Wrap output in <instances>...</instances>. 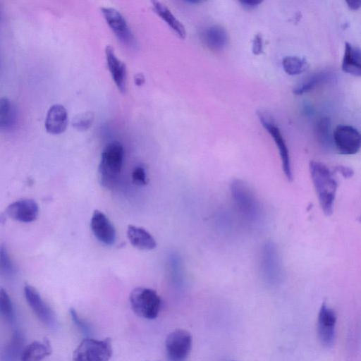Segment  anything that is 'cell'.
Instances as JSON below:
<instances>
[{
	"mask_svg": "<svg viewBox=\"0 0 361 361\" xmlns=\"http://www.w3.org/2000/svg\"><path fill=\"white\" fill-rule=\"evenodd\" d=\"M310 171L320 207L329 216L333 212L337 183L329 169L322 162L311 161Z\"/></svg>",
	"mask_w": 361,
	"mask_h": 361,
	"instance_id": "1",
	"label": "cell"
},
{
	"mask_svg": "<svg viewBox=\"0 0 361 361\" xmlns=\"http://www.w3.org/2000/svg\"><path fill=\"white\" fill-rule=\"evenodd\" d=\"M124 157L123 147L118 141H111L103 149L98 168L102 185L111 189L117 183L121 172Z\"/></svg>",
	"mask_w": 361,
	"mask_h": 361,
	"instance_id": "2",
	"label": "cell"
},
{
	"mask_svg": "<svg viewBox=\"0 0 361 361\" xmlns=\"http://www.w3.org/2000/svg\"><path fill=\"white\" fill-rule=\"evenodd\" d=\"M130 307L139 317L154 319L157 317L161 307V299L153 289L137 287L129 296Z\"/></svg>",
	"mask_w": 361,
	"mask_h": 361,
	"instance_id": "3",
	"label": "cell"
},
{
	"mask_svg": "<svg viewBox=\"0 0 361 361\" xmlns=\"http://www.w3.org/2000/svg\"><path fill=\"white\" fill-rule=\"evenodd\" d=\"M110 338L98 340L84 338L73 353V361H109L112 355Z\"/></svg>",
	"mask_w": 361,
	"mask_h": 361,
	"instance_id": "4",
	"label": "cell"
},
{
	"mask_svg": "<svg viewBox=\"0 0 361 361\" xmlns=\"http://www.w3.org/2000/svg\"><path fill=\"white\" fill-rule=\"evenodd\" d=\"M192 336L186 330L176 329L171 332L165 341L167 361H186L192 348Z\"/></svg>",
	"mask_w": 361,
	"mask_h": 361,
	"instance_id": "5",
	"label": "cell"
},
{
	"mask_svg": "<svg viewBox=\"0 0 361 361\" xmlns=\"http://www.w3.org/2000/svg\"><path fill=\"white\" fill-rule=\"evenodd\" d=\"M100 9L117 39L129 48H136V39L122 14L112 7L104 6Z\"/></svg>",
	"mask_w": 361,
	"mask_h": 361,
	"instance_id": "6",
	"label": "cell"
},
{
	"mask_svg": "<svg viewBox=\"0 0 361 361\" xmlns=\"http://www.w3.org/2000/svg\"><path fill=\"white\" fill-rule=\"evenodd\" d=\"M333 141L341 154H355L361 149V133L351 126H337L333 133Z\"/></svg>",
	"mask_w": 361,
	"mask_h": 361,
	"instance_id": "7",
	"label": "cell"
},
{
	"mask_svg": "<svg viewBox=\"0 0 361 361\" xmlns=\"http://www.w3.org/2000/svg\"><path fill=\"white\" fill-rule=\"evenodd\" d=\"M257 114L262 125L270 134L276 145L280 154L282 169L285 176L288 180H291L293 179V174L289 151L280 129L267 114L262 111L258 112Z\"/></svg>",
	"mask_w": 361,
	"mask_h": 361,
	"instance_id": "8",
	"label": "cell"
},
{
	"mask_svg": "<svg viewBox=\"0 0 361 361\" xmlns=\"http://www.w3.org/2000/svg\"><path fill=\"white\" fill-rule=\"evenodd\" d=\"M336 321L334 310L323 303L317 316V332L320 343L324 347L329 348L334 343Z\"/></svg>",
	"mask_w": 361,
	"mask_h": 361,
	"instance_id": "9",
	"label": "cell"
},
{
	"mask_svg": "<svg viewBox=\"0 0 361 361\" xmlns=\"http://www.w3.org/2000/svg\"><path fill=\"white\" fill-rule=\"evenodd\" d=\"M24 294L28 305L39 319L49 327L56 326L57 321L55 313L39 292L33 286L26 285L24 287Z\"/></svg>",
	"mask_w": 361,
	"mask_h": 361,
	"instance_id": "10",
	"label": "cell"
},
{
	"mask_svg": "<svg viewBox=\"0 0 361 361\" xmlns=\"http://www.w3.org/2000/svg\"><path fill=\"white\" fill-rule=\"evenodd\" d=\"M90 227L94 235L99 241L106 245H111L116 241V230L108 219L101 211L95 210L92 216Z\"/></svg>",
	"mask_w": 361,
	"mask_h": 361,
	"instance_id": "11",
	"label": "cell"
},
{
	"mask_svg": "<svg viewBox=\"0 0 361 361\" xmlns=\"http://www.w3.org/2000/svg\"><path fill=\"white\" fill-rule=\"evenodd\" d=\"M6 215L11 219L23 223L36 220L39 214L37 203L32 199H21L8 206Z\"/></svg>",
	"mask_w": 361,
	"mask_h": 361,
	"instance_id": "12",
	"label": "cell"
},
{
	"mask_svg": "<svg viewBox=\"0 0 361 361\" xmlns=\"http://www.w3.org/2000/svg\"><path fill=\"white\" fill-rule=\"evenodd\" d=\"M232 195L240 210L247 214H253L257 209V202L249 186L241 180L233 181Z\"/></svg>",
	"mask_w": 361,
	"mask_h": 361,
	"instance_id": "13",
	"label": "cell"
},
{
	"mask_svg": "<svg viewBox=\"0 0 361 361\" xmlns=\"http://www.w3.org/2000/svg\"><path fill=\"white\" fill-rule=\"evenodd\" d=\"M105 56L113 80L119 91L125 92L127 77L125 63L116 56L114 48L110 45H107L105 48Z\"/></svg>",
	"mask_w": 361,
	"mask_h": 361,
	"instance_id": "14",
	"label": "cell"
},
{
	"mask_svg": "<svg viewBox=\"0 0 361 361\" xmlns=\"http://www.w3.org/2000/svg\"><path fill=\"white\" fill-rule=\"evenodd\" d=\"M68 124V114L66 108L59 104H55L49 109L45 121L46 130L54 135L65 131Z\"/></svg>",
	"mask_w": 361,
	"mask_h": 361,
	"instance_id": "15",
	"label": "cell"
},
{
	"mask_svg": "<svg viewBox=\"0 0 361 361\" xmlns=\"http://www.w3.org/2000/svg\"><path fill=\"white\" fill-rule=\"evenodd\" d=\"M336 74L331 71H322L312 74L293 90V92L296 95L308 92L315 87L324 84L329 83L336 80Z\"/></svg>",
	"mask_w": 361,
	"mask_h": 361,
	"instance_id": "16",
	"label": "cell"
},
{
	"mask_svg": "<svg viewBox=\"0 0 361 361\" xmlns=\"http://www.w3.org/2000/svg\"><path fill=\"white\" fill-rule=\"evenodd\" d=\"M341 67L344 72L361 77V49L345 42Z\"/></svg>",
	"mask_w": 361,
	"mask_h": 361,
	"instance_id": "17",
	"label": "cell"
},
{
	"mask_svg": "<svg viewBox=\"0 0 361 361\" xmlns=\"http://www.w3.org/2000/svg\"><path fill=\"white\" fill-rule=\"evenodd\" d=\"M206 46L212 50L219 51L224 49L228 42L226 30L220 25H212L207 27L202 35Z\"/></svg>",
	"mask_w": 361,
	"mask_h": 361,
	"instance_id": "18",
	"label": "cell"
},
{
	"mask_svg": "<svg viewBox=\"0 0 361 361\" xmlns=\"http://www.w3.org/2000/svg\"><path fill=\"white\" fill-rule=\"evenodd\" d=\"M127 236L132 245L139 250H151L157 246L154 237L142 227L128 226Z\"/></svg>",
	"mask_w": 361,
	"mask_h": 361,
	"instance_id": "19",
	"label": "cell"
},
{
	"mask_svg": "<svg viewBox=\"0 0 361 361\" xmlns=\"http://www.w3.org/2000/svg\"><path fill=\"white\" fill-rule=\"evenodd\" d=\"M52 353V348L47 338L35 341L25 347L20 361H42Z\"/></svg>",
	"mask_w": 361,
	"mask_h": 361,
	"instance_id": "20",
	"label": "cell"
},
{
	"mask_svg": "<svg viewBox=\"0 0 361 361\" xmlns=\"http://www.w3.org/2000/svg\"><path fill=\"white\" fill-rule=\"evenodd\" d=\"M152 6L156 13L172 29L180 38L184 39L186 31L184 25L176 18L169 8L159 1H152Z\"/></svg>",
	"mask_w": 361,
	"mask_h": 361,
	"instance_id": "21",
	"label": "cell"
},
{
	"mask_svg": "<svg viewBox=\"0 0 361 361\" xmlns=\"http://www.w3.org/2000/svg\"><path fill=\"white\" fill-rule=\"evenodd\" d=\"M25 338L22 332L16 331L2 352L1 361H16L25 348Z\"/></svg>",
	"mask_w": 361,
	"mask_h": 361,
	"instance_id": "22",
	"label": "cell"
},
{
	"mask_svg": "<svg viewBox=\"0 0 361 361\" xmlns=\"http://www.w3.org/2000/svg\"><path fill=\"white\" fill-rule=\"evenodd\" d=\"M16 121V110L13 103L3 97L0 99V126L2 130H11Z\"/></svg>",
	"mask_w": 361,
	"mask_h": 361,
	"instance_id": "23",
	"label": "cell"
},
{
	"mask_svg": "<svg viewBox=\"0 0 361 361\" xmlns=\"http://www.w3.org/2000/svg\"><path fill=\"white\" fill-rule=\"evenodd\" d=\"M315 135L319 144L324 148L331 147L334 143L331 135V121L327 117L322 118L316 125Z\"/></svg>",
	"mask_w": 361,
	"mask_h": 361,
	"instance_id": "24",
	"label": "cell"
},
{
	"mask_svg": "<svg viewBox=\"0 0 361 361\" xmlns=\"http://www.w3.org/2000/svg\"><path fill=\"white\" fill-rule=\"evenodd\" d=\"M283 71L290 75H299L307 68V63L305 59L295 56L283 58L282 61Z\"/></svg>",
	"mask_w": 361,
	"mask_h": 361,
	"instance_id": "25",
	"label": "cell"
},
{
	"mask_svg": "<svg viewBox=\"0 0 361 361\" xmlns=\"http://www.w3.org/2000/svg\"><path fill=\"white\" fill-rule=\"evenodd\" d=\"M0 310L4 319L12 322L14 317V310L12 301L7 292L1 288L0 290Z\"/></svg>",
	"mask_w": 361,
	"mask_h": 361,
	"instance_id": "26",
	"label": "cell"
},
{
	"mask_svg": "<svg viewBox=\"0 0 361 361\" xmlns=\"http://www.w3.org/2000/svg\"><path fill=\"white\" fill-rule=\"evenodd\" d=\"M94 114L92 111L78 114L72 119L73 126L78 130H86L92 126Z\"/></svg>",
	"mask_w": 361,
	"mask_h": 361,
	"instance_id": "27",
	"label": "cell"
},
{
	"mask_svg": "<svg viewBox=\"0 0 361 361\" xmlns=\"http://www.w3.org/2000/svg\"><path fill=\"white\" fill-rule=\"evenodd\" d=\"M0 255L1 271L6 276L12 275L14 272L13 265L4 245L1 246Z\"/></svg>",
	"mask_w": 361,
	"mask_h": 361,
	"instance_id": "28",
	"label": "cell"
},
{
	"mask_svg": "<svg viewBox=\"0 0 361 361\" xmlns=\"http://www.w3.org/2000/svg\"><path fill=\"white\" fill-rule=\"evenodd\" d=\"M132 179L137 185H145L147 183L145 169L142 166H136L132 173Z\"/></svg>",
	"mask_w": 361,
	"mask_h": 361,
	"instance_id": "29",
	"label": "cell"
},
{
	"mask_svg": "<svg viewBox=\"0 0 361 361\" xmlns=\"http://www.w3.org/2000/svg\"><path fill=\"white\" fill-rule=\"evenodd\" d=\"M70 315L72 321L75 324V326L84 334H87L90 331V327L87 324L80 318L75 309H70Z\"/></svg>",
	"mask_w": 361,
	"mask_h": 361,
	"instance_id": "30",
	"label": "cell"
},
{
	"mask_svg": "<svg viewBox=\"0 0 361 361\" xmlns=\"http://www.w3.org/2000/svg\"><path fill=\"white\" fill-rule=\"evenodd\" d=\"M252 51L254 55H259L263 51V39L261 34H257L252 41Z\"/></svg>",
	"mask_w": 361,
	"mask_h": 361,
	"instance_id": "31",
	"label": "cell"
},
{
	"mask_svg": "<svg viewBox=\"0 0 361 361\" xmlns=\"http://www.w3.org/2000/svg\"><path fill=\"white\" fill-rule=\"evenodd\" d=\"M335 171L346 178H349L353 175V171L350 168L344 166H336Z\"/></svg>",
	"mask_w": 361,
	"mask_h": 361,
	"instance_id": "32",
	"label": "cell"
},
{
	"mask_svg": "<svg viewBox=\"0 0 361 361\" xmlns=\"http://www.w3.org/2000/svg\"><path fill=\"white\" fill-rule=\"evenodd\" d=\"M240 3L242 4L243 7L247 9H252L257 7L259 4H261V1H241Z\"/></svg>",
	"mask_w": 361,
	"mask_h": 361,
	"instance_id": "33",
	"label": "cell"
},
{
	"mask_svg": "<svg viewBox=\"0 0 361 361\" xmlns=\"http://www.w3.org/2000/svg\"><path fill=\"white\" fill-rule=\"evenodd\" d=\"M345 3L348 7L353 11L361 8V0L346 1Z\"/></svg>",
	"mask_w": 361,
	"mask_h": 361,
	"instance_id": "34",
	"label": "cell"
},
{
	"mask_svg": "<svg viewBox=\"0 0 361 361\" xmlns=\"http://www.w3.org/2000/svg\"><path fill=\"white\" fill-rule=\"evenodd\" d=\"M145 80V76L142 73H137L134 76V82L136 85L140 86L144 84Z\"/></svg>",
	"mask_w": 361,
	"mask_h": 361,
	"instance_id": "35",
	"label": "cell"
}]
</instances>
